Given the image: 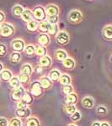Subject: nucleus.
Here are the masks:
<instances>
[{
    "instance_id": "obj_26",
    "label": "nucleus",
    "mask_w": 112,
    "mask_h": 126,
    "mask_svg": "<svg viewBox=\"0 0 112 126\" xmlns=\"http://www.w3.org/2000/svg\"><path fill=\"white\" fill-rule=\"evenodd\" d=\"M23 11H24V8L21 5L16 4L12 9V15L15 16V17H19V16H21Z\"/></svg>"
},
{
    "instance_id": "obj_29",
    "label": "nucleus",
    "mask_w": 112,
    "mask_h": 126,
    "mask_svg": "<svg viewBox=\"0 0 112 126\" xmlns=\"http://www.w3.org/2000/svg\"><path fill=\"white\" fill-rule=\"evenodd\" d=\"M61 72H60V71H58V70H56V69H54V70H52V71H51L50 73H49V76H48V78L51 79V80L53 82V81H57L59 80V78H60V77H61Z\"/></svg>"
},
{
    "instance_id": "obj_50",
    "label": "nucleus",
    "mask_w": 112,
    "mask_h": 126,
    "mask_svg": "<svg viewBox=\"0 0 112 126\" xmlns=\"http://www.w3.org/2000/svg\"><path fill=\"white\" fill-rule=\"evenodd\" d=\"M0 26H1V24H0Z\"/></svg>"
},
{
    "instance_id": "obj_9",
    "label": "nucleus",
    "mask_w": 112,
    "mask_h": 126,
    "mask_svg": "<svg viewBox=\"0 0 112 126\" xmlns=\"http://www.w3.org/2000/svg\"><path fill=\"white\" fill-rule=\"evenodd\" d=\"M46 16H58L59 15V8L56 4H48L46 5Z\"/></svg>"
},
{
    "instance_id": "obj_44",
    "label": "nucleus",
    "mask_w": 112,
    "mask_h": 126,
    "mask_svg": "<svg viewBox=\"0 0 112 126\" xmlns=\"http://www.w3.org/2000/svg\"><path fill=\"white\" fill-rule=\"evenodd\" d=\"M42 72H43V67H41L40 66H36V72L37 73V74H40Z\"/></svg>"
},
{
    "instance_id": "obj_33",
    "label": "nucleus",
    "mask_w": 112,
    "mask_h": 126,
    "mask_svg": "<svg viewBox=\"0 0 112 126\" xmlns=\"http://www.w3.org/2000/svg\"><path fill=\"white\" fill-rule=\"evenodd\" d=\"M24 53L27 55V56H33L35 54L34 45L29 44V45H27V46H25V48H24Z\"/></svg>"
},
{
    "instance_id": "obj_39",
    "label": "nucleus",
    "mask_w": 112,
    "mask_h": 126,
    "mask_svg": "<svg viewBox=\"0 0 112 126\" xmlns=\"http://www.w3.org/2000/svg\"><path fill=\"white\" fill-rule=\"evenodd\" d=\"M46 20L51 24H57L58 22V16H46Z\"/></svg>"
},
{
    "instance_id": "obj_28",
    "label": "nucleus",
    "mask_w": 112,
    "mask_h": 126,
    "mask_svg": "<svg viewBox=\"0 0 112 126\" xmlns=\"http://www.w3.org/2000/svg\"><path fill=\"white\" fill-rule=\"evenodd\" d=\"M76 111H77V108L74 104H66V106L64 108L65 113L69 115V116H72Z\"/></svg>"
},
{
    "instance_id": "obj_46",
    "label": "nucleus",
    "mask_w": 112,
    "mask_h": 126,
    "mask_svg": "<svg viewBox=\"0 0 112 126\" xmlns=\"http://www.w3.org/2000/svg\"><path fill=\"white\" fill-rule=\"evenodd\" d=\"M100 126H111V125L108 122H103V123H101Z\"/></svg>"
},
{
    "instance_id": "obj_20",
    "label": "nucleus",
    "mask_w": 112,
    "mask_h": 126,
    "mask_svg": "<svg viewBox=\"0 0 112 126\" xmlns=\"http://www.w3.org/2000/svg\"><path fill=\"white\" fill-rule=\"evenodd\" d=\"M26 27H27V30H29V31L35 32V31H36V30H38V27H39V23H38L36 20L32 19V20H30V21L28 22Z\"/></svg>"
},
{
    "instance_id": "obj_45",
    "label": "nucleus",
    "mask_w": 112,
    "mask_h": 126,
    "mask_svg": "<svg viewBox=\"0 0 112 126\" xmlns=\"http://www.w3.org/2000/svg\"><path fill=\"white\" fill-rule=\"evenodd\" d=\"M100 125H101V123H99V122H98V121L93 122L92 125V126H100Z\"/></svg>"
},
{
    "instance_id": "obj_42",
    "label": "nucleus",
    "mask_w": 112,
    "mask_h": 126,
    "mask_svg": "<svg viewBox=\"0 0 112 126\" xmlns=\"http://www.w3.org/2000/svg\"><path fill=\"white\" fill-rule=\"evenodd\" d=\"M0 126H9V122L4 117H0Z\"/></svg>"
},
{
    "instance_id": "obj_22",
    "label": "nucleus",
    "mask_w": 112,
    "mask_h": 126,
    "mask_svg": "<svg viewBox=\"0 0 112 126\" xmlns=\"http://www.w3.org/2000/svg\"><path fill=\"white\" fill-rule=\"evenodd\" d=\"M62 64H63L64 67L66 69H68V70H72L75 67V61L73 58L68 57L67 59H65L62 62Z\"/></svg>"
},
{
    "instance_id": "obj_48",
    "label": "nucleus",
    "mask_w": 112,
    "mask_h": 126,
    "mask_svg": "<svg viewBox=\"0 0 112 126\" xmlns=\"http://www.w3.org/2000/svg\"><path fill=\"white\" fill-rule=\"evenodd\" d=\"M68 126H78L76 125V124H70V125H68Z\"/></svg>"
},
{
    "instance_id": "obj_49",
    "label": "nucleus",
    "mask_w": 112,
    "mask_h": 126,
    "mask_svg": "<svg viewBox=\"0 0 112 126\" xmlns=\"http://www.w3.org/2000/svg\"><path fill=\"white\" fill-rule=\"evenodd\" d=\"M110 62H111L112 63V55L111 56V57H110Z\"/></svg>"
},
{
    "instance_id": "obj_47",
    "label": "nucleus",
    "mask_w": 112,
    "mask_h": 126,
    "mask_svg": "<svg viewBox=\"0 0 112 126\" xmlns=\"http://www.w3.org/2000/svg\"><path fill=\"white\" fill-rule=\"evenodd\" d=\"M3 65L2 64L1 62H0V73L3 72Z\"/></svg>"
},
{
    "instance_id": "obj_31",
    "label": "nucleus",
    "mask_w": 112,
    "mask_h": 126,
    "mask_svg": "<svg viewBox=\"0 0 112 126\" xmlns=\"http://www.w3.org/2000/svg\"><path fill=\"white\" fill-rule=\"evenodd\" d=\"M9 85H10V87H12V88H17V87H19L20 86V82H19V79L18 77H13L11 79H10V81H9Z\"/></svg>"
},
{
    "instance_id": "obj_40",
    "label": "nucleus",
    "mask_w": 112,
    "mask_h": 126,
    "mask_svg": "<svg viewBox=\"0 0 112 126\" xmlns=\"http://www.w3.org/2000/svg\"><path fill=\"white\" fill-rule=\"evenodd\" d=\"M7 54V47L5 45L0 44V56H4Z\"/></svg>"
},
{
    "instance_id": "obj_10",
    "label": "nucleus",
    "mask_w": 112,
    "mask_h": 126,
    "mask_svg": "<svg viewBox=\"0 0 112 126\" xmlns=\"http://www.w3.org/2000/svg\"><path fill=\"white\" fill-rule=\"evenodd\" d=\"M15 115L19 119H28L31 115V110L29 108L24 109H17L15 110Z\"/></svg>"
},
{
    "instance_id": "obj_16",
    "label": "nucleus",
    "mask_w": 112,
    "mask_h": 126,
    "mask_svg": "<svg viewBox=\"0 0 112 126\" xmlns=\"http://www.w3.org/2000/svg\"><path fill=\"white\" fill-rule=\"evenodd\" d=\"M46 53H47L46 47L40 46V45H38V46H35V54H36L37 56L42 57V56H46Z\"/></svg>"
},
{
    "instance_id": "obj_2",
    "label": "nucleus",
    "mask_w": 112,
    "mask_h": 126,
    "mask_svg": "<svg viewBox=\"0 0 112 126\" xmlns=\"http://www.w3.org/2000/svg\"><path fill=\"white\" fill-rule=\"evenodd\" d=\"M32 15H33V19L36 20L37 22H41L46 19V10L42 6H36L32 10Z\"/></svg>"
},
{
    "instance_id": "obj_19",
    "label": "nucleus",
    "mask_w": 112,
    "mask_h": 126,
    "mask_svg": "<svg viewBox=\"0 0 112 126\" xmlns=\"http://www.w3.org/2000/svg\"><path fill=\"white\" fill-rule=\"evenodd\" d=\"M78 103V95L74 93H72L67 96L66 104H76Z\"/></svg>"
},
{
    "instance_id": "obj_5",
    "label": "nucleus",
    "mask_w": 112,
    "mask_h": 126,
    "mask_svg": "<svg viewBox=\"0 0 112 126\" xmlns=\"http://www.w3.org/2000/svg\"><path fill=\"white\" fill-rule=\"evenodd\" d=\"M11 48L14 52H22L25 48V43L22 39H15L11 41Z\"/></svg>"
},
{
    "instance_id": "obj_3",
    "label": "nucleus",
    "mask_w": 112,
    "mask_h": 126,
    "mask_svg": "<svg viewBox=\"0 0 112 126\" xmlns=\"http://www.w3.org/2000/svg\"><path fill=\"white\" fill-rule=\"evenodd\" d=\"M68 21L72 24H78L81 22L83 19V15L79 10L78 9H73L70 11V13L68 15Z\"/></svg>"
},
{
    "instance_id": "obj_23",
    "label": "nucleus",
    "mask_w": 112,
    "mask_h": 126,
    "mask_svg": "<svg viewBox=\"0 0 112 126\" xmlns=\"http://www.w3.org/2000/svg\"><path fill=\"white\" fill-rule=\"evenodd\" d=\"M55 57H56V60L63 62L65 59L68 58V53L63 50H57L55 52Z\"/></svg>"
},
{
    "instance_id": "obj_32",
    "label": "nucleus",
    "mask_w": 112,
    "mask_h": 126,
    "mask_svg": "<svg viewBox=\"0 0 112 126\" xmlns=\"http://www.w3.org/2000/svg\"><path fill=\"white\" fill-rule=\"evenodd\" d=\"M96 113L99 116H105V115H106L108 113L107 108L105 105H99V106L96 108Z\"/></svg>"
},
{
    "instance_id": "obj_6",
    "label": "nucleus",
    "mask_w": 112,
    "mask_h": 126,
    "mask_svg": "<svg viewBox=\"0 0 112 126\" xmlns=\"http://www.w3.org/2000/svg\"><path fill=\"white\" fill-rule=\"evenodd\" d=\"M69 34L68 32L62 30V31H58V33L56 35V42L60 45V46H66L69 42Z\"/></svg>"
},
{
    "instance_id": "obj_14",
    "label": "nucleus",
    "mask_w": 112,
    "mask_h": 126,
    "mask_svg": "<svg viewBox=\"0 0 112 126\" xmlns=\"http://www.w3.org/2000/svg\"><path fill=\"white\" fill-rule=\"evenodd\" d=\"M82 105L86 109H92L94 106V99L92 97H85L82 100Z\"/></svg>"
},
{
    "instance_id": "obj_34",
    "label": "nucleus",
    "mask_w": 112,
    "mask_h": 126,
    "mask_svg": "<svg viewBox=\"0 0 112 126\" xmlns=\"http://www.w3.org/2000/svg\"><path fill=\"white\" fill-rule=\"evenodd\" d=\"M19 82L21 84H24V85H26L28 84L30 82V77L27 76V75H24L23 73H20L19 75Z\"/></svg>"
},
{
    "instance_id": "obj_25",
    "label": "nucleus",
    "mask_w": 112,
    "mask_h": 126,
    "mask_svg": "<svg viewBox=\"0 0 112 126\" xmlns=\"http://www.w3.org/2000/svg\"><path fill=\"white\" fill-rule=\"evenodd\" d=\"M20 72L24 75H27V76H30L33 72V68L30 66V64H24L23 66L20 68Z\"/></svg>"
},
{
    "instance_id": "obj_1",
    "label": "nucleus",
    "mask_w": 112,
    "mask_h": 126,
    "mask_svg": "<svg viewBox=\"0 0 112 126\" xmlns=\"http://www.w3.org/2000/svg\"><path fill=\"white\" fill-rule=\"evenodd\" d=\"M15 34V27L12 24L3 22L0 26V36L9 38Z\"/></svg>"
},
{
    "instance_id": "obj_38",
    "label": "nucleus",
    "mask_w": 112,
    "mask_h": 126,
    "mask_svg": "<svg viewBox=\"0 0 112 126\" xmlns=\"http://www.w3.org/2000/svg\"><path fill=\"white\" fill-rule=\"evenodd\" d=\"M70 117H71V120H72L73 122H78V121H79L81 119V118H82V115H81L80 112H79L78 110H77L72 115V116H70Z\"/></svg>"
},
{
    "instance_id": "obj_36",
    "label": "nucleus",
    "mask_w": 112,
    "mask_h": 126,
    "mask_svg": "<svg viewBox=\"0 0 112 126\" xmlns=\"http://www.w3.org/2000/svg\"><path fill=\"white\" fill-rule=\"evenodd\" d=\"M9 126H22V121L19 118H14L9 121Z\"/></svg>"
},
{
    "instance_id": "obj_27",
    "label": "nucleus",
    "mask_w": 112,
    "mask_h": 126,
    "mask_svg": "<svg viewBox=\"0 0 112 126\" xmlns=\"http://www.w3.org/2000/svg\"><path fill=\"white\" fill-rule=\"evenodd\" d=\"M20 60H21V54L19 52H13L10 55L9 61L13 64H17L20 62Z\"/></svg>"
},
{
    "instance_id": "obj_37",
    "label": "nucleus",
    "mask_w": 112,
    "mask_h": 126,
    "mask_svg": "<svg viewBox=\"0 0 112 126\" xmlns=\"http://www.w3.org/2000/svg\"><path fill=\"white\" fill-rule=\"evenodd\" d=\"M62 93H64V94H70V93H73V87L71 84L69 85H66V86H63L62 87Z\"/></svg>"
},
{
    "instance_id": "obj_8",
    "label": "nucleus",
    "mask_w": 112,
    "mask_h": 126,
    "mask_svg": "<svg viewBox=\"0 0 112 126\" xmlns=\"http://www.w3.org/2000/svg\"><path fill=\"white\" fill-rule=\"evenodd\" d=\"M37 40L39 45L42 46H45V47L48 46L51 42L50 36L46 33H40L37 36Z\"/></svg>"
},
{
    "instance_id": "obj_30",
    "label": "nucleus",
    "mask_w": 112,
    "mask_h": 126,
    "mask_svg": "<svg viewBox=\"0 0 112 126\" xmlns=\"http://www.w3.org/2000/svg\"><path fill=\"white\" fill-rule=\"evenodd\" d=\"M21 100L23 101L25 104L30 105V103H32V102H33V96H32L30 93L25 92V93H24V95L23 96V97H22Z\"/></svg>"
},
{
    "instance_id": "obj_11",
    "label": "nucleus",
    "mask_w": 112,
    "mask_h": 126,
    "mask_svg": "<svg viewBox=\"0 0 112 126\" xmlns=\"http://www.w3.org/2000/svg\"><path fill=\"white\" fill-rule=\"evenodd\" d=\"M40 83L41 85V87H43L44 90H47V89H50L51 87L53 86V83H52V81L48 77L44 76L42 78H40Z\"/></svg>"
},
{
    "instance_id": "obj_7",
    "label": "nucleus",
    "mask_w": 112,
    "mask_h": 126,
    "mask_svg": "<svg viewBox=\"0 0 112 126\" xmlns=\"http://www.w3.org/2000/svg\"><path fill=\"white\" fill-rule=\"evenodd\" d=\"M25 92L26 91H25V89H24V87L22 86H19V87H17V88H15L11 94L12 100L15 101V102H19V101H20L22 99V97H23Z\"/></svg>"
},
{
    "instance_id": "obj_41",
    "label": "nucleus",
    "mask_w": 112,
    "mask_h": 126,
    "mask_svg": "<svg viewBox=\"0 0 112 126\" xmlns=\"http://www.w3.org/2000/svg\"><path fill=\"white\" fill-rule=\"evenodd\" d=\"M26 108H28V105L25 104L22 100L17 102V108H16L17 109H26Z\"/></svg>"
},
{
    "instance_id": "obj_15",
    "label": "nucleus",
    "mask_w": 112,
    "mask_h": 126,
    "mask_svg": "<svg viewBox=\"0 0 112 126\" xmlns=\"http://www.w3.org/2000/svg\"><path fill=\"white\" fill-rule=\"evenodd\" d=\"M12 78H13V74H12V72L9 70H7V69L3 70V72L0 73V79L3 82H9Z\"/></svg>"
},
{
    "instance_id": "obj_24",
    "label": "nucleus",
    "mask_w": 112,
    "mask_h": 126,
    "mask_svg": "<svg viewBox=\"0 0 112 126\" xmlns=\"http://www.w3.org/2000/svg\"><path fill=\"white\" fill-rule=\"evenodd\" d=\"M26 126H40V122L36 117H29L26 119Z\"/></svg>"
},
{
    "instance_id": "obj_21",
    "label": "nucleus",
    "mask_w": 112,
    "mask_h": 126,
    "mask_svg": "<svg viewBox=\"0 0 112 126\" xmlns=\"http://www.w3.org/2000/svg\"><path fill=\"white\" fill-rule=\"evenodd\" d=\"M59 82L62 85V86H66V85H69L72 82V79L71 77L68 74H62L59 78Z\"/></svg>"
},
{
    "instance_id": "obj_13",
    "label": "nucleus",
    "mask_w": 112,
    "mask_h": 126,
    "mask_svg": "<svg viewBox=\"0 0 112 126\" xmlns=\"http://www.w3.org/2000/svg\"><path fill=\"white\" fill-rule=\"evenodd\" d=\"M52 61L51 59L50 56H45L40 57V59L39 60V66H40L41 67L43 68H48L52 66Z\"/></svg>"
},
{
    "instance_id": "obj_4",
    "label": "nucleus",
    "mask_w": 112,
    "mask_h": 126,
    "mask_svg": "<svg viewBox=\"0 0 112 126\" xmlns=\"http://www.w3.org/2000/svg\"><path fill=\"white\" fill-rule=\"evenodd\" d=\"M43 87H41L40 82L38 81H35L30 84V92L31 93L32 96L35 97H40V95H42L43 93Z\"/></svg>"
},
{
    "instance_id": "obj_12",
    "label": "nucleus",
    "mask_w": 112,
    "mask_h": 126,
    "mask_svg": "<svg viewBox=\"0 0 112 126\" xmlns=\"http://www.w3.org/2000/svg\"><path fill=\"white\" fill-rule=\"evenodd\" d=\"M102 34L105 40H112V24H107L103 28Z\"/></svg>"
},
{
    "instance_id": "obj_43",
    "label": "nucleus",
    "mask_w": 112,
    "mask_h": 126,
    "mask_svg": "<svg viewBox=\"0 0 112 126\" xmlns=\"http://www.w3.org/2000/svg\"><path fill=\"white\" fill-rule=\"evenodd\" d=\"M5 20V15L3 11L0 10V24H3Z\"/></svg>"
},
{
    "instance_id": "obj_35",
    "label": "nucleus",
    "mask_w": 112,
    "mask_h": 126,
    "mask_svg": "<svg viewBox=\"0 0 112 126\" xmlns=\"http://www.w3.org/2000/svg\"><path fill=\"white\" fill-rule=\"evenodd\" d=\"M58 33V25L57 24H52L50 27V30H48L47 34L50 35H56Z\"/></svg>"
},
{
    "instance_id": "obj_17",
    "label": "nucleus",
    "mask_w": 112,
    "mask_h": 126,
    "mask_svg": "<svg viewBox=\"0 0 112 126\" xmlns=\"http://www.w3.org/2000/svg\"><path fill=\"white\" fill-rule=\"evenodd\" d=\"M21 19L24 22H29L30 21V20H32L33 19V15H32V11L31 10H30V9H24V11H23V13H22V15H21Z\"/></svg>"
},
{
    "instance_id": "obj_18",
    "label": "nucleus",
    "mask_w": 112,
    "mask_h": 126,
    "mask_svg": "<svg viewBox=\"0 0 112 126\" xmlns=\"http://www.w3.org/2000/svg\"><path fill=\"white\" fill-rule=\"evenodd\" d=\"M51 24L47 20H43V21L40 22L39 24V27H38V29H39L40 31H41V33H46L47 34L48 30H50V27H51Z\"/></svg>"
}]
</instances>
